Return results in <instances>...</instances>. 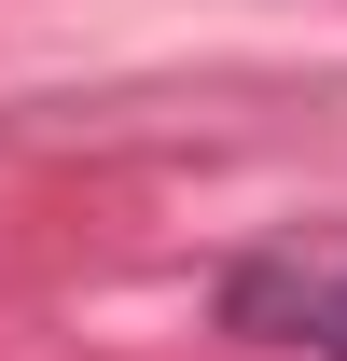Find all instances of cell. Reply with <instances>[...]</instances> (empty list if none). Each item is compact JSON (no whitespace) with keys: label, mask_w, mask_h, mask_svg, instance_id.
Segmentation results:
<instances>
[{"label":"cell","mask_w":347,"mask_h":361,"mask_svg":"<svg viewBox=\"0 0 347 361\" xmlns=\"http://www.w3.org/2000/svg\"><path fill=\"white\" fill-rule=\"evenodd\" d=\"M222 319L264 334V348L347 361V264H236V278H222Z\"/></svg>","instance_id":"1"}]
</instances>
